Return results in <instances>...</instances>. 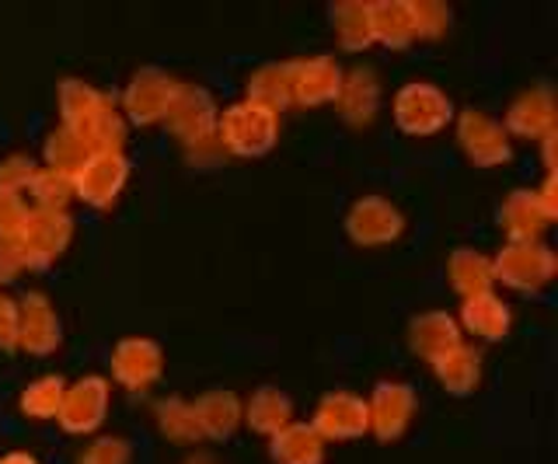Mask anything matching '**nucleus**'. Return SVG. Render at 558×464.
Masks as SVG:
<instances>
[{"label": "nucleus", "mask_w": 558, "mask_h": 464, "mask_svg": "<svg viewBox=\"0 0 558 464\" xmlns=\"http://www.w3.org/2000/svg\"><path fill=\"white\" fill-rule=\"evenodd\" d=\"M217 133L223 147H231L234 154H262L279 136V112L244 98L217 119Z\"/></svg>", "instance_id": "nucleus-1"}, {"label": "nucleus", "mask_w": 558, "mask_h": 464, "mask_svg": "<svg viewBox=\"0 0 558 464\" xmlns=\"http://www.w3.org/2000/svg\"><path fill=\"white\" fill-rule=\"evenodd\" d=\"M450 115H453L450 98L440 88L426 84V81L405 84V88H401L398 98H395V119H398V126L405 130V133H412V136H433V133H440L450 123Z\"/></svg>", "instance_id": "nucleus-2"}, {"label": "nucleus", "mask_w": 558, "mask_h": 464, "mask_svg": "<svg viewBox=\"0 0 558 464\" xmlns=\"http://www.w3.org/2000/svg\"><path fill=\"white\" fill-rule=\"evenodd\" d=\"M493 277L513 290H537L555 277V255L541 242H510L493 259Z\"/></svg>", "instance_id": "nucleus-3"}, {"label": "nucleus", "mask_w": 558, "mask_h": 464, "mask_svg": "<svg viewBox=\"0 0 558 464\" xmlns=\"http://www.w3.org/2000/svg\"><path fill=\"white\" fill-rule=\"evenodd\" d=\"M311 426L318 429L322 440H356L371 429V408H366V399H360V394L336 391L322 399Z\"/></svg>", "instance_id": "nucleus-4"}, {"label": "nucleus", "mask_w": 558, "mask_h": 464, "mask_svg": "<svg viewBox=\"0 0 558 464\" xmlns=\"http://www.w3.org/2000/svg\"><path fill=\"white\" fill-rule=\"evenodd\" d=\"M405 228V217L395 203L380 199V196H366L360 199L345 217V231L356 245H388Z\"/></svg>", "instance_id": "nucleus-5"}, {"label": "nucleus", "mask_w": 558, "mask_h": 464, "mask_svg": "<svg viewBox=\"0 0 558 464\" xmlns=\"http://www.w3.org/2000/svg\"><path fill=\"white\" fill-rule=\"evenodd\" d=\"M105 408H109V381L105 377H84L77 384H66L57 419L70 434H87L105 419Z\"/></svg>", "instance_id": "nucleus-6"}, {"label": "nucleus", "mask_w": 558, "mask_h": 464, "mask_svg": "<svg viewBox=\"0 0 558 464\" xmlns=\"http://www.w3.org/2000/svg\"><path fill=\"white\" fill-rule=\"evenodd\" d=\"M70 242V220L63 210H32L22 237H17V248H22L25 266H46L52 255H60L63 245Z\"/></svg>", "instance_id": "nucleus-7"}, {"label": "nucleus", "mask_w": 558, "mask_h": 464, "mask_svg": "<svg viewBox=\"0 0 558 464\" xmlns=\"http://www.w3.org/2000/svg\"><path fill=\"white\" fill-rule=\"evenodd\" d=\"M342 88V71L336 60L328 57H314L290 63V98L296 106H325V101H336Z\"/></svg>", "instance_id": "nucleus-8"}, {"label": "nucleus", "mask_w": 558, "mask_h": 464, "mask_svg": "<svg viewBox=\"0 0 558 464\" xmlns=\"http://www.w3.org/2000/svg\"><path fill=\"white\" fill-rule=\"evenodd\" d=\"M458 136H461V147L468 150V158L475 164L493 168V164L510 161V133L485 112H464L458 123Z\"/></svg>", "instance_id": "nucleus-9"}, {"label": "nucleus", "mask_w": 558, "mask_h": 464, "mask_svg": "<svg viewBox=\"0 0 558 464\" xmlns=\"http://www.w3.org/2000/svg\"><path fill=\"white\" fill-rule=\"evenodd\" d=\"M371 429L380 440H395L405 434V426L412 419V408H415V394L409 384L401 381H380L371 394Z\"/></svg>", "instance_id": "nucleus-10"}, {"label": "nucleus", "mask_w": 558, "mask_h": 464, "mask_svg": "<svg viewBox=\"0 0 558 464\" xmlns=\"http://www.w3.org/2000/svg\"><path fill=\"white\" fill-rule=\"evenodd\" d=\"M179 95H182V84L174 77L161 71H140L126 88V109L140 123H150V119H161V115L168 119Z\"/></svg>", "instance_id": "nucleus-11"}, {"label": "nucleus", "mask_w": 558, "mask_h": 464, "mask_svg": "<svg viewBox=\"0 0 558 464\" xmlns=\"http://www.w3.org/2000/svg\"><path fill=\"white\" fill-rule=\"evenodd\" d=\"M126 168L130 164L119 150H98L81 164V171L74 175V188L87 203H112L122 182H126Z\"/></svg>", "instance_id": "nucleus-12"}, {"label": "nucleus", "mask_w": 558, "mask_h": 464, "mask_svg": "<svg viewBox=\"0 0 558 464\" xmlns=\"http://www.w3.org/2000/svg\"><path fill=\"white\" fill-rule=\"evenodd\" d=\"M112 374L126 388H147L161 374V346L144 335L122 339L112 353Z\"/></svg>", "instance_id": "nucleus-13"}, {"label": "nucleus", "mask_w": 558, "mask_h": 464, "mask_svg": "<svg viewBox=\"0 0 558 464\" xmlns=\"http://www.w3.org/2000/svg\"><path fill=\"white\" fill-rule=\"evenodd\" d=\"M555 213L545 206L537 193H527V188H520L510 199L502 203L499 210V223L510 234V242H537V231L545 228Z\"/></svg>", "instance_id": "nucleus-14"}, {"label": "nucleus", "mask_w": 558, "mask_h": 464, "mask_svg": "<svg viewBox=\"0 0 558 464\" xmlns=\"http://www.w3.org/2000/svg\"><path fill=\"white\" fill-rule=\"evenodd\" d=\"M168 126L182 136V141H206L209 133L217 130V109L214 101H209L206 91H192V88H182L179 101L171 106L168 112Z\"/></svg>", "instance_id": "nucleus-15"}, {"label": "nucleus", "mask_w": 558, "mask_h": 464, "mask_svg": "<svg viewBox=\"0 0 558 464\" xmlns=\"http://www.w3.org/2000/svg\"><path fill=\"white\" fill-rule=\"evenodd\" d=\"M17 312H22V332H17V342H22L25 350L49 353L52 346H57L60 321H57V312H52L43 294H28L22 304H17Z\"/></svg>", "instance_id": "nucleus-16"}, {"label": "nucleus", "mask_w": 558, "mask_h": 464, "mask_svg": "<svg viewBox=\"0 0 558 464\" xmlns=\"http://www.w3.org/2000/svg\"><path fill=\"white\" fill-rule=\"evenodd\" d=\"M272 461L276 464H322L325 440L311 423H287L279 434H272Z\"/></svg>", "instance_id": "nucleus-17"}, {"label": "nucleus", "mask_w": 558, "mask_h": 464, "mask_svg": "<svg viewBox=\"0 0 558 464\" xmlns=\"http://www.w3.org/2000/svg\"><path fill=\"white\" fill-rule=\"evenodd\" d=\"M409 342H412V350L418 356H426L433 364L436 356H444L453 346H461L464 339H461V325L458 321H453L450 315H444V312H433V315H423V318L412 321Z\"/></svg>", "instance_id": "nucleus-18"}, {"label": "nucleus", "mask_w": 558, "mask_h": 464, "mask_svg": "<svg viewBox=\"0 0 558 464\" xmlns=\"http://www.w3.org/2000/svg\"><path fill=\"white\" fill-rule=\"evenodd\" d=\"M461 321L468 332H475L478 339H502L510 332V307L496 297L493 290H482V294L464 297L461 307Z\"/></svg>", "instance_id": "nucleus-19"}, {"label": "nucleus", "mask_w": 558, "mask_h": 464, "mask_svg": "<svg viewBox=\"0 0 558 464\" xmlns=\"http://www.w3.org/2000/svg\"><path fill=\"white\" fill-rule=\"evenodd\" d=\"M555 126V101L548 91H527L520 95L510 112H506V133L517 136H548Z\"/></svg>", "instance_id": "nucleus-20"}, {"label": "nucleus", "mask_w": 558, "mask_h": 464, "mask_svg": "<svg viewBox=\"0 0 558 464\" xmlns=\"http://www.w3.org/2000/svg\"><path fill=\"white\" fill-rule=\"evenodd\" d=\"M109 106H112V98L95 91L92 84L74 81V77L63 81V88H60V109H63V126L66 130L81 133L98 112H105Z\"/></svg>", "instance_id": "nucleus-21"}, {"label": "nucleus", "mask_w": 558, "mask_h": 464, "mask_svg": "<svg viewBox=\"0 0 558 464\" xmlns=\"http://www.w3.org/2000/svg\"><path fill=\"white\" fill-rule=\"evenodd\" d=\"M377 77L371 71L356 66L353 74H342V88H339V109L349 123H371L374 112H377Z\"/></svg>", "instance_id": "nucleus-22"}, {"label": "nucleus", "mask_w": 558, "mask_h": 464, "mask_svg": "<svg viewBox=\"0 0 558 464\" xmlns=\"http://www.w3.org/2000/svg\"><path fill=\"white\" fill-rule=\"evenodd\" d=\"M433 370H436V377H440V384L447 391L468 394L471 388L482 381V356L461 342V346H453L450 353L436 356L433 359Z\"/></svg>", "instance_id": "nucleus-23"}, {"label": "nucleus", "mask_w": 558, "mask_h": 464, "mask_svg": "<svg viewBox=\"0 0 558 464\" xmlns=\"http://www.w3.org/2000/svg\"><path fill=\"white\" fill-rule=\"evenodd\" d=\"M450 283L458 290L461 297H471V294H482V290H493L496 277H493V259H485V255L471 252V248H458L450 255Z\"/></svg>", "instance_id": "nucleus-24"}, {"label": "nucleus", "mask_w": 558, "mask_h": 464, "mask_svg": "<svg viewBox=\"0 0 558 464\" xmlns=\"http://www.w3.org/2000/svg\"><path fill=\"white\" fill-rule=\"evenodd\" d=\"M293 416V405L287 394H279L276 388H258L248 405H244V423H248L252 429H258V434H279Z\"/></svg>", "instance_id": "nucleus-25"}, {"label": "nucleus", "mask_w": 558, "mask_h": 464, "mask_svg": "<svg viewBox=\"0 0 558 464\" xmlns=\"http://www.w3.org/2000/svg\"><path fill=\"white\" fill-rule=\"evenodd\" d=\"M192 412H196L199 434L227 437L241 419V402L234 399V394H227V391H209L196 405H192Z\"/></svg>", "instance_id": "nucleus-26"}, {"label": "nucleus", "mask_w": 558, "mask_h": 464, "mask_svg": "<svg viewBox=\"0 0 558 464\" xmlns=\"http://www.w3.org/2000/svg\"><path fill=\"white\" fill-rule=\"evenodd\" d=\"M371 32L374 39L384 46H405L415 39V19H412V4H371Z\"/></svg>", "instance_id": "nucleus-27"}, {"label": "nucleus", "mask_w": 558, "mask_h": 464, "mask_svg": "<svg viewBox=\"0 0 558 464\" xmlns=\"http://www.w3.org/2000/svg\"><path fill=\"white\" fill-rule=\"evenodd\" d=\"M248 101L255 106H266L272 112L287 109L290 106V63H272V66H262V71L252 74L248 81Z\"/></svg>", "instance_id": "nucleus-28"}, {"label": "nucleus", "mask_w": 558, "mask_h": 464, "mask_svg": "<svg viewBox=\"0 0 558 464\" xmlns=\"http://www.w3.org/2000/svg\"><path fill=\"white\" fill-rule=\"evenodd\" d=\"M46 158H49V168L52 171H60V175H70L74 179L81 164L92 158V150L84 147V141L74 133V130H60V133H52L49 136V144H46Z\"/></svg>", "instance_id": "nucleus-29"}, {"label": "nucleus", "mask_w": 558, "mask_h": 464, "mask_svg": "<svg viewBox=\"0 0 558 464\" xmlns=\"http://www.w3.org/2000/svg\"><path fill=\"white\" fill-rule=\"evenodd\" d=\"M331 19H336L339 42L345 49H363L366 42H374L371 4H339L336 11H331Z\"/></svg>", "instance_id": "nucleus-30"}, {"label": "nucleus", "mask_w": 558, "mask_h": 464, "mask_svg": "<svg viewBox=\"0 0 558 464\" xmlns=\"http://www.w3.org/2000/svg\"><path fill=\"white\" fill-rule=\"evenodd\" d=\"M70 193H74V179L60 175L52 168H39L28 182V196L35 203V210H60Z\"/></svg>", "instance_id": "nucleus-31"}, {"label": "nucleus", "mask_w": 558, "mask_h": 464, "mask_svg": "<svg viewBox=\"0 0 558 464\" xmlns=\"http://www.w3.org/2000/svg\"><path fill=\"white\" fill-rule=\"evenodd\" d=\"M63 394H66V381L63 377H39L32 381L22 394V408L35 419H49L57 416L60 405H63Z\"/></svg>", "instance_id": "nucleus-32"}, {"label": "nucleus", "mask_w": 558, "mask_h": 464, "mask_svg": "<svg viewBox=\"0 0 558 464\" xmlns=\"http://www.w3.org/2000/svg\"><path fill=\"white\" fill-rule=\"evenodd\" d=\"M157 416H161V429L174 440H192L199 437V423H196V412H192L189 402H165L157 408Z\"/></svg>", "instance_id": "nucleus-33"}, {"label": "nucleus", "mask_w": 558, "mask_h": 464, "mask_svg": "<svg viewBox=\"0 0 558 464\" xmlns=\"http://www.w3.org/2000/svg\"><path fill=\"white\" fill-rule=\"evenodd\" d=\"M28 217V199H22L17 193H0V242H17Z\"/></svg>", "instance_id": "nucleus-34"}, {"label": "nucleus", "mask_w": 558, "mask_h": 464, "mask_svg": "<svg viewBox=\"0 0 558 464\" xmlns=\"http://www.w3.org/2000/svg\"><path fill=\"white\" fill-rule=\"evenodd\" d=\"M412 19H415V39L440 36L450 22V11L444 4H433V0H418V4H412Z\"/></svg>", "instance_id": "nucleus-35"}, {"label": "nucleus", "mask_w": 558, "mask_h": 464, "mask_svg": "<svg viewBox=\"0 0 558 464\" xmlns=\"http://www.w3.org/2000/svg\"><path fill=\"white\" fill-rule=\"evenodd\" d=\"M130 451H126V440L119 437H101L84 451L81 464H126Z\"/></svg>", "instance_id": "nucleus-36"}, {"label": "nucleus", "mask_w": 558, "mask_h": 464, "mask_svg": "<svg viewBox=\"0 0 558 464\" xmlns=\"http://www.w3.org/2000/svg\"><path fill=\"white\" fill-rule=\"evenodd\" d=\"M35 168L28 158H8L4 164H0V193H22V188H28Z\"/></svg>", "instance_id": "nucleus-37"}, {"label": "nucleus", "mask_w": 558, "mask_h": 464, "mask_svg": "<svg viewBox=\"0 0 558 464\" xmlns=\"http://www.w3.org/2000/svg\"><path fill=\"white\" fill-rule=\"evenodd\" d=\"M17 332H22V312L11 297L0 294V346H17Z\"/></svg>", "instance_id": "nucleus-38"}, {"label": "nucleus", "mask_w": 558, "mask_h": 464, "mask_svg": "<svg viewBox=\"0 0 558 464\" xmlns=\"http://www.w3.org/2000/svg\"><path fill=\"white\" fill-rule=\"evenodd\" d=\"M0 464H39V461H35V457H28V454H8V457L0 461Z\"/></svg>", "instance_id": "nucleus-39"}]
</instances>
